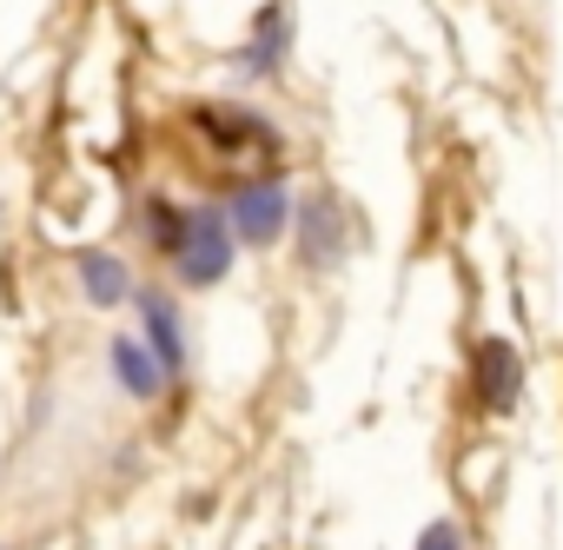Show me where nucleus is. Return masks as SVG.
Listing matches in <instances>:
<instances>
[{
    "label": "nucleus",
    "mask_w": 563,
    "mask_h": 550,
    "mask_svg": "<svg viewBox=\"0 0 563 550\" xmlns=\"http://www.w3.org/2000/svg\"><path fill=\"white\" fill-rule=\"evenodd\" d=\"M133 306H140V332H146V345L166 359V372H173V378H186V365H192V339H186L179 306H173L166 293H140Z\"/></svg>",
    "instance_id": "4"
},
{
    "label": "nucleus",
    "mask_w": 563,
    "mask_h": 550,
    "mask_svg": "<svg viewBox=\"0 0 563 550\" xmlns=\"http://www.w3.org/2000/svg\"><path fill=\"white\" fill-rule=\"evenodd\" d=\"M74 272H80V293H87V306H100V312L133 299V272H126V258H113V252H93V245H87Z\"/></svg>",
    "instance_id": "5"
},
{
    "label": "nucleus",
    "mask_w": 563,
    "mask_h": 550,
    "mask_svg": "<svg viewBox=\"0 0 563 550\" xmlns=\"http://www.w3.org/2000/svg\"><path fill=\"white\" fill-rule=\"evenodd\" d=\"M418 550H464V537H457V524H424V537H418Z\"/></svg>",
    "instance_id": "11"
},
{
    "label": "nucleus",
    "mask_w": 563,
    "mask_h": 550,
    "mask_svg": "<svg viewBox=\"0 0 563 550\" xmlns=\"http://www.w3.org/2000/svg\"><path fill=\"white\" fill-rule=\"evenodd\" d=\"M232 252H239L232 212H225V206H186V232H179V245H173L179 286H219L225 272H232Z\"/></svg>",
    "instance_id": "1"
},
{
    "label": "nucleus",
    "mask_w": 563,
    "mask_h": 550,
    "mask_svg": "<svg viewBox=\"0 0 563 550\" xmlns=\"http://www.w3.org/2000/svg\"><path fill=\"white\" fill-rule=\"evenodd\" d=\"M477 398L490 411H510L517 405V352L504 339H484L477 345Z\"/></svg>",
    "instance_id": "8"
},
{
    "label": "nucleus",
    "mask_w": 563,
    "mask_h": 550,
    "mask_svg": "<svg viewBox=\"0 0 563 550\" xmlns=\"http://www.w3.org/2000/svg\"><path fill=\"white\" fill-rule=\"evenodd\" d=\"M199 127L212 133L219 153H239V146H272V127L258 113H239V107H199Z\"/></svg>",
    "instance_id": "9"
},
{
    "label": "nucleus",
    "mask_w": 563,
    "mask_h": 550,
    "mask_svg": "<svg viewBox=\"0 0 563 550\" xmlns=\"http://www.w3.org/2000/svg\"><path fill=\"white\" fill-rule=\"evenodd\" d=\"M225 212H232V232L245 245H272L278 232L292 226V193L278 186V179H245V186H232Z\"/></svg>",
    "instance_id": "2"
},
{
    "label": "nucleus",
    "mask_w": 563,
    "mask_h": 550,
    "mask_svg": "<svg viewBox=\"0 0 563 550\" xmlns=\"http://www.w3.org/2000/svg\"><path fill=\"white\" fill-rule=\"evenodd\" d=\"M292 219H299V252H306L312 265H332V258L345 252V226H339V206H332L325 193H319V199H306Z\"/></svg>",
    "instance_id": "6"
},
{
    "label": "nucleus",
    "mask_w": 563,
    "mask_h": 550,
    "mask_svg": "<svg viewBox=\"0 0 563 550\" xmlns=\"http://www.w3.org/2000/svg\"><path fill=\"white\" fill-rule=\"evenodd\" d=\"M107 372H113V385H120L133 405H153V398L173 385V372H166V359L146 345V332H120V339L107 345Z\"/></svg>",
    "instance_id": "3"
},
{
    "label": "nucleus",
    "mask_w": 563,
    "mask_h": 550,
    "mask_svg": "<svg viewBox=\"0 0 563 550\" xmlns=\"http://www.w3.org/2000/svg\"><path fill=\"white\" fill-rule=\"evenodd\" d=\"M140 226H146L153 252H166V258H173V245H179V232H186V206H173V199H146Z\"/></svg>",
    "instance_id": "10"
},
{
    "label": "nucleus",
    "mask_w": 563,
    "mask_h": 550,
    "mask_svg": "<svg viewBox=\"0 0 563 550\" xmlns=\"http://www.w3.org/2000/svg\"><path fill=\"white\" fill-rule=\"evenodd\" d=\"M286 47H292V21H286V8H265L258 28H252V41H245V54H239V74H245V80L272 74L278 61H286Z\"/></svg>",
    "instance_id": "7"
}]
</instances>
